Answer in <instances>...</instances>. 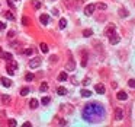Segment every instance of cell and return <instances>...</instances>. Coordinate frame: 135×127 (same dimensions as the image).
I'll list each match as a JSON object with an SVG mask.
<instances>
[{
    "instance_id": "18",
    "label": "cell",
    "mask_w": 135,
    "mask_h": 127,
    "mask_svg": "<svg viewBox=\"0 0 135 127\" xmlns=\"http://www.w3.org/2000/svg\"><path fill=\"white\" fill-rule=\"evenodd\" d=\"M58 26H60V29H64L66 26H67V19H60V24H58Z\"/></svg>"
},
{
    "instance_id": "9",
    "label": "cell",
    "mask_w": 135,
    "mask_h": 127,
    "mask_svg": "<svg viewBox=\"0 0 135 127\" xmlns=\"http://www.w3.org/2000/svg\"><path fill=\"white\" fill-rule=\"evenodd\" d=\"M94 91L97 93H105V85L103 83H97L96 86H94Z\"/></svg>"
},
{
    "instance_id": "22",
    "label": "cell",
    "mask_w": 135,
    "mask_h": 127,
    "mask_svg": "<svg viewBox=\"0 0 135 127\" xmlns=\"http://www.w3.org/2000/svg\"><path fill=\"white\" fill-rule=\"evenodd\" d=\"M57 92H58V95H66V93H67V89L63 88V86H60L58 89H57Z\"/></svg>"
},
{
    "instance_id": "33",
    "label": "cell",
    "mask_w": 135,
    "mask_h": 127,
    "mask_svg": "<svg viewBox=\"0 0 135 127\" xmlns=\"http://www.w3.org/2000/svg\"><path fill=\"white\" fill-rule=\"evenodd\" d=\"M58 61V57L57 56H51L50 57V63H57Z\"/></svg>"
},
{
    "instance_id": "24",
    "label": "cell",
    "mask_w": 135,
    "mask_h": 127,
    "mask_svg": "<svg viewBox=\"0 0 135 127\" xmlns=\"http://www.w3.org/2000/svg\"><path fill=\"white\" fill-rule=\"evenodd\" d=\"M96 8L100 9V10H106L108 6H106V3H97V5H96Z\"/></svg>"
},
{
    "instance_id": "23",
    "label": "cell",
    "mask_w": 135,
    "mask_h": 127,
    "mask_svg": "<svg viewBox=\"0 0 135 127\" xmlns=\"http://www.w3.org/2000/svg\"><path fill=\"white\" fill-rule=\"evenodd\" d=\"M34 73H26L25 75V80H28V82H31V80H34Z\"/></svg>"
},
{
    "instance_id": "31",
    "label": "cell",
    "mask_w": 135,
    "mask_h": 127,
    "mask_svg": "<svg viewBox=\"0 0 135 127\" xmlns=\"http://www.w3.org/2000/svg\"><path fill=\"white\" fill-rule=\"evenodd\" d=\"M41 102H42L44 105H47V104H50V96H44L42 99H41Z\"/></svg>"
},
{
    "instance_id": "8",
    "label": "cell",
    "mask_w": 135,
    "mask_h": 127,
    "mask_svg": "<svg viewBox=\"0 0 135 127\" xmlns=\"http://www.w3.org/2000/svg\"><path fill=\"white\" fill-rule=\"evenodd\" d=\"M115 118L118 120V121H121V120L124 118V110L116 108V110H115Z\"/></svg>"
},
{
    "instance_id": "4",
    "label": "cell",
    "mask_w": 135,
    "mask_h": 127,
    "mask_svg": "<svg viewBox=\"0 0 135 127\" xmlns=\"http://www.w3.org/2000/svg\"><path fill=\"white\" fill-rule=\"evenodd\" d=\"M94 9H96V5H93V3H90V5H87V6L84 8V13L87 15V16H90V15H93Z\"/></svg>"
},
{
    "instance_id": "6",
    "label": "cell",
    "mask_w": 135,
    "mask_h": 127,
    "mask_svg": "<svg viewBox=\"0 0 135 127\" xmlns=\"http://www.w3.org/2000/svg\"><path fill=\"white\" fill-rule=\"evenodd\" d=\"M60 110H61V112H66V114H70V112H73V107H71V105H67V104H66V105L63 104V105L60 107Z\"/></svg>"
},
{
    "instance_id": "41",
    "label": "cell",
    "mask_w": 135,
    "mask_h": 127,
    "mask_svg": "<svg viewBox=\"0 0 135 127\" xmlns=\"http://www.w3.org/2000/svg\"><path fill=\"white\" fill-rule=\"evenodd\" d=\"M86 64H87V61H86V57H84V59H83V61H81V66H83V67H84Z\"/></svg>"
},
{
    "instance_id": "37",
    "label": "cell",
    "mask_w": 135,
    "mask_h": 127,
    "mask_svg": "<svg viewBox=\"0 0 135 127\" xmlns=\"http://www.w3.org/2000/svg\"><path fill=\"white\" fill-rule=\"evenodd\" d=\"M3 29H6V24L0 21V31H3Z\"/></svg>"
},
{
    "instance_id": "7",
    "label": "cell",
    "mask_w": 135,
    "mask_h": 127,
    "mask_svg": "<svg viewBox=\"0 0 135 127\" xmlns=\"http://www.w3.org/2000/svg\"><path fill=\"white\" fill-rule=\"evenodd\" d=\"M76 69V63H74V60L73 59H70L67 61V64H66V70H70V72H73Z\"/></svg>"
},
{
    "instance_id": "27",
    "label": "cell",
    "mask_w": 135,
    "mask_h": 127,
    "mask_svg": "<svg viewBox=\"0 0 135 127\" xmlns=\"http://www.w3.org/2000/svg\"><path fill=\"white\" fill-rule=\"evenodd\" d=\"M129 13H128V10H125V9H121L119 10V16H122V18H125V16H128Z\"/></svg>"
},
{
    "instance_id": "30",
    "label": "cell",
    "mask_w": 135,
    "mask_h": 127,
    "mask_svg": "<svg viewBox=\"0 0 135 127\" xmlns=\"http://www.w3.org/2000/svg\"><path fill=\"white\" fill-rule=\"evenodd\" d=\"M15 37H16V32H15V31H9V34H7L9 40H12V38H15Z\"/></svg>"
},
{
    "instance_id": "38",
    "label": "cell",
    "mask_w": 135,
    "mask_h": 127,
    "mask_svg": "<svg viewBox=\"0 0 135 127\" xmlns=\"http://www.w3.org/2000/svg\"><path fill=\"white\" fill-rule=\"evenodd\" d=\"M7 5H9V6H10L12 9L15 8V5H13V2H12V0H7Z\"/></svg>"
},
{
    "instance_id": "20",
    "label": "cell",
    "mask_w": 135,
    "mask_h": 127,
    "mask_svg": "<svg viewBox=\"0 0 135 127\" xmlns=\"http://www.w3.org/2000/svg\"><path fill=\"white\" fill-rule=\"evenodd\" d=\"M90 95H92V92H90L89 89H81V96H83V98H89Z\"/></svg>"
},
{
    "instance_id": "39",
    "label": "cell",
    "mask_w": 135,
    "mask_h": 127,
    "mask_svg": "<svg viewBox=\"0 0 135 127\" xmlns=\"http://www.w3.org/2000/svg\"><path fill=\"white\" fill-rule=\"evenodd\" d=\"M89 82H90V79H87V77H86L84 80H83V85L86 86V85H89Z\"/></svg>"
},
{
    "instance_id": "2",
    "label": "cell",
    "mask_w": 135,
    "mask_h": 127,
    "mask_svg": "<svg viewBox=\"0 0 135 127\" xmlns=\"http://www.w3.org/2000/svg\"><path fill=\"white\" fill-rule=\"evenodd\" d=\"M15 69H17V63L13 61V60H9L7 61V66H6V70H7V75H15Z\"/></svg>"
},
{
    "instance_id": "34",
    "label": "cell",
    "mask_w": 135,
    "mask_h": 127,
    "mask_svg": "<svg viewBox=\"0 0 135 127\" xmlns=\"http://www.w3.org/2000/svg\"><path fill=\"white\" fill-rule=\"evenodd\" d=\"M32 53H34V50H32V48H28V50L23 51V54H26V56H31Z\"/></svg>"
},
{
    "instance_id": "1",
    "label": "cell",
    "mask_w": 135,
    "mask_h": 127,
    "mask_svg": "<svg viewBox=\"0 0 135 127\" xmlns=\"http://www.w3.org/2000/svg\"><path fill=\"white\" fill-rule=\"evenodd\" d=\"M103 115H105V108L97 102L86 105L83 110V118L89 123H99L103 120Z\"/></svg>"
},
{
    "instance_id": "32",
    "label": "cell",
    "mask_w": 135,
    "mask_h": 127,
    "mask_svg": "<svg viewBox=\"0 0 135 127\" xmlns=\"http://www.w3.org/2000/svg\"><path fill=\"white\" fill-rule=\"evenodd\" d=\"M22 24H23V25H29V18L23 16V18H22Z\"/></svg>"
},
{
    "instance_id": "10",
    "label": "cell",
    "mask_w": 135,
    "mask_h": 127,
    "mask_svg": "<svg viewBox=\"0 0 135 127\" xmlns=\"http://www.w3.org/2000/svg\"><path fill=\"white\" fill-rule=\"evenodd\" d=\"M116 98H118L119 101H125V99L128 98V95H127V92L121 91V92H118V93H116Z\"/></svg>"
},
{
    "instance_id": "25",
    "label": "cell",
    "mask_w": 135,
    "mask_h": 127,
    "mask_svg": "<svg viewBox=\"0 0 135 127\" xmlns=\"http://www.w3.org/2000/svg\"><path fill=\"white\" fill-rule=\"evenodd\" d=\"M1 102H3V104L10 102V96H9V95H3V96H1Z\"/></svg>"
},
{
    "instance_id": "11",
    "label": "cell",
    "mask_w": 135,
    "mask_h": 127,
    "mask_svg": "<svg viewBox=\"0 0 135 127\" xmlns=\"http://www.w3.org/2000/svg\"><path fill=\"white\" fill-rule=\"evenodd\" d=\"M39 21H41V24H42V25H47V24L50 22V16H48V15H45V13H42L41 18H39Z\"/></svg>"
},
{
    "instance_id": "5",
    "label": "cell",
    "mask_w": 135,
    "mask_h": 127,
    "mask_svg": "<svg viewBox=\"0 0 135 127\" xmlns=\"http://www.w3.org/2000/svg\"><path fill=\"white\" fill-rule=\"evenodd\" d=\"M109 42L112 44V45L118 44V42H119V35H118V34H115V32H112V34L109 35Z\"/></svg>"
},
{
    "instance_id": "35",
    "label": "cell",
    "mask_w": 135,
    "mask_h": 127,
    "mask_svg": "<svg viewBox=\"0 0 135 127\" xmlns=\"http://www.w3.org/2000/svg\"><path fill=\"white\" fill-rule=\"evenodd\" d=\"M128 85H129V88H135V79H131L128 82Z\"/></svg>"
},
{
    "instance_id": "17",
    "label": "cell",
    "mask_w": 135,
    "mask_h": 127,
    "mask_svg": "<svg viewBox=\"0 0 135 127\" xmlns=\"http://www.w3.org/2000/svg\"><path fill=\"white\" fill-rule=\"evenodd\" d=\"M38 104H39V102H38V99H31V101H29V108L35 110V108L38 107Z\"/></svg>"
},
{
    "instance_id": "19",
    "label": "cell",
    "mask_w": 135,
    "mask_h": 127,
    "mask_svg": "<svg viewBox=\"0 0 135 127\" xmlns=\"http://www.w3.org/2000/svg\"><path fill=\"white\" fill-rule=\"evenodd\" d=\"M39 91H41V92H47V91H48V83H47V82H42L41 86H39Z\"/></svg>"
},
{
    "instance_id": "21",
    "label": "cell",
    "mask_w": 135,
    "mask_h": 127,
    "mask_svg": "<svg viewBox=\"0 0 135 127\" xmlns=\"http://www.w3.org/2000/svg\"><path fill=\"white\" fill-rule=\"evenodd\" d=\"M39 48H41L42 53H48V45H47L45 42H41V44H39Z\"/></svg>"
},
{
    "instance_id": "16",
    "label": "cell",
    "mask_w": 135,
    "mask_h": 127,
    "mask_svg": "<svg viewBox=\"0 0 135 127\" xmlns=\"http://www.w3.org/2000/svg\"><path fill=\"white\" fill-rule=\"evenodd\" d=\"M0 80H1V85H3V86H6V88H9V86H10V85H12V82H10V80H9L7 77H1V79H0Z\"/></svg>"
},
{
    "instance_id": "42",
    "label": "cell",
    "mask_w": 135,
    "mask_h": 127,
    "mask_svg": "<svg viewBox=\"0 0 135 127\" xmlns=\"http://www.w3.org/2000/svg\"><path fill=\"white\" fill-rule=\"evenodd\" d=\"M23 127H31V123H28V121H26L25 124H23Z\"/></svg>"
},
{
    "instance_id": "13",
    "label": "cell",
    "mask_w": 135,
    "mask_h": 127,
    "mask_svg": "<svg viewBox=\"0 0 135 127\" xmlns=\"http://www.w3.org/2000/svg\"><path fill=\"white\" fill-rule=\"evenodd\" d=\"M67 79H68V75L66 73V72H61V73L58 75V80H60V82H66Z\"/></svg>"
},
{
    "instance_id": "14",
    "label": "cell",
    "mask_w": 135,
    "mask_h": 127,
    "mask_svg": "<svg viewBox=\"0 0 135 127\" xmlns=\"http://www.w3.org/2000/svg\"><path fill=\"white\" fill-rule=\"evenodd\" d=\"M4 16L7 18L9 21H15V13H13L12 10H7V12L4 13Z\"/></svg>"
},
{
    "instance_id": "15",
    "label": "cell",
    "mask_w": 135,
    "mask_h": 127,
    "mask_svg": "<svg viewBox=\"0 0 135 127\" xmlns=\"http://www.w3.org/2000/svg\"><path fill=\"white\" fill-rule=\"evenodd\" d=\"M0 54H1V59H3V60H6V61L12 60V57H13V56H12L10 53H0Z\"/></svg>"
},
{
    "instance_id": "12",
    "label": "cell",
    "mask_w": 135,
    "mask_h": 127,
    "mask_svg": "<svg viewBox=\"0 0 135 127\" xmlns=\"http://www.w3.org/2000/svg\"><path fill=\"white\" fill-rule=\"evenodd\" d=\"M112 32H115V25H109L106 29H105V35H106V37H109Z\"/></svg>"
},
{
    "instance_id": "36",
    "label": "cell",
    "mask_w": 135,
    "mask_h": 127,
    "mask_svg": "<svg viewBox=\"0 0 135 127\" xmlns=\"http://www.w3.org/2000/svg\"><path fill=\"white\" fill-rule=\"evenodd\" d=\"M7 123H9V126H16V120H13V118H10Z\"/></svg>"
},
{
    "instance_id": "40",
    "label": "cell",
    "mask_w": 135,
    "mask_h": 127,
    "mask_svg": "<svg viewBox=\"0 0 135 127\" xmlns=\"http://www.w3.org/2000/svg\"><path fill=\"white\" fill-rule=\"evenodd\" d=\"M52 13H54V15L57 16V15H58V9H52Z\"/></svg>"
},
{
    "instance_id": "29",
    "label": "cell",
    "mask_w": 135,
    "mask_h": 127,
    "mask_svg": "<svg viewBox=\"0 0 135 127\" xmlns=\"http://www.w3.org/2000/svg\"><path fill=\"white\" fill-rule=\"evenodd\" d=\"M32 6H34L35 9H39L41 8V3H39L38 0H32Z\"/></svg>"
},
{
    "instance_id": "3",
    "label": "cell",
    "mask_w": 135,
    "mask_h": 127,
    "mask_svg": "<svg viewBox=\"0 0 135 127\" xmlns=\"http://www.w3.org/2000/svg\"><path fill=\"white\" fill-rule=\"evenodd\" d=\"M41 64V57H34V59L29 61V67L31 69H36Z\"/></svg>"
},
{
    "instance_id": "26",
    "label": "cell",
    "mask_w": 135,
    "mask_h": 127,
    "mask_svg": "<svg viewBox=\"0 0 135 127\" xmlns=\"http://www.w3.org/2000/svg\"><path fill=\"white\" fill-rule=\"evenodd\" d=\"M28 93H29V88H22V89H20V95H22V96H26Z\"/></svg>"
},
{
    "instance_id": "28",
    "label": "cell",
    "mask_w": 135,
    "mask_h": 127,
    "mask_svg": "<svg viewBox=\"0 0 135 127\" xmlns=\"http://www.w3.org/2000/svg\"><path fill=\"white\" fill-rule=\"evenodd\" d=\"M92 34H93L92 29H84V31H83V35H84L86 38H87V37H92Z\"/></svg>"
}]
</instances>
